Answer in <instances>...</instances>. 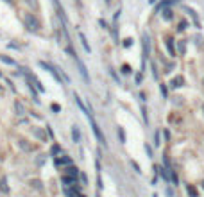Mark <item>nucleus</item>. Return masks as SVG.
I'll list each match as a JSON object with an SVG mask.
<instances>
[{
	"instance_id": "11",
	"label": "nucleus",
	"mask_w": 204,
	"mask_h": 197,
	"mask_svg": "<svg viewBox=\"0 0 204 197\" xmlns=\"http://www.w3.org/2000/svg\"><path fill=\"white\" fill-rule=\"evenodd\" d=\"M170 84H172V88H179V86H183V84H184L183 75H177V77H174L172 81H170Z\"/></svg>"
},
{
	"instance_id": "15",
	"label": "nucleus",
	"mask_w": 204,
	"mask_h": 197,
	"mask_svg": "<svg viewBox=\"0 0 204 197\" xmlns=\"http://www.w3.org/2000/svg\"><path fill=\"white\" fill-rule=\"evenodd\" d=\"M167 49H168V52H170V56H175V47H174V40H170V38H168V40H167Z\"/></svg>"
},
{
	"instance_id": "1",
	"label": "nucleus",
	"mask_w": 204,
	"mask_h": 197,
	"mask_svg": "<svg viewBox=\"0 0 204 197\" xmlns=\"http://www.w3.org/2000/svg\"><path fill=\"white\" fill-rule=\"evenodd\" d=\"M23 23H25V27L31 32L40 31V22H38V18H36L34 14H31V13H25V14H23Z\"/></svg>"
},
{
	"instance_id": "26",
	"label": "nucleus",
	"mask_w": 204,
	"mask_h": 197,
	"mask_svg": "<svg viewBox=\"0 0 204 197\" xmlns=\"http://www.w3.org/2000/svg\"><path fill=\"white\" fill-rule=\"evenodd\" d=\"M142 113H143V120H145V122H149V115H147V109H145V108L142 109Z\"/></svg>"
},
{
	"instance_id": "16",
	"label": "nucleus",
	"mask_w": 204,
	"mask_h": 197,
	"mask_svg": "<svg viewBox=\"0 0 204 197\" xmlns=\"http://www.w3.org/2000/svg\"><path fill=\"white\" fill-rule=\"evenodd\" d=\"M158 172H159V176L163 177L165 181H168V174H167V168H163V167H154Z\"/></svg>"
},
{
	"instance_id": "8",
	"label": "nucleus",
	"mask_w": 204,
	"mask_h": 197,
	"mask_svg": "<svg viewBox=\"0 0 204 197\" xmlns=\"http://www.w3.org/2000/svg\"><path fill=\"white\" fill-rule=\"evenodd\" d=\"M52 2L56 4V7H57V14H59V18L63 20V23H66V18H65V9H63L61 2H59V0H52Z\"/></svg>"
},
{
	"instance_id": "6",
	"label": "nucleus",
	"mask_w": 204,
	"mask_h": 197,
	"mask_svg": "<svg viewBox=\"0 0 204 197\" xmlns=\"http://www.w3.org/2000/svg\"><path fill=\"white\" fill-rule=\"evenodd\" d=\"M54 163H56L57 167L70 165V163H72V158H70V156H65V154H63V158H56V160H54Z\"/></svg>"
},
{
	"instance_id": "2",
	"label": "nucleus",
	"mask_w": 204,
	"mask_h": 197,
	"mask_svg": "<svg viewBox=\"0 0 204 197\" xmlns=\"http://www.w3.org/2000/svg\"><path fill=\"white\" fill-rule=\"evenodd\" d=\"M86 116H88V120H90V124H92V129H93V133H95V136L99 138V142H100V145H104V147H106V136L102 135L100 127H99V125H97V122L93 120L92 113H90V115H86Z\"/></svg>"
},
{
	"instance_id": "35",
	"label": "nucleus",
	"mask_w": 204,
	"mask_h": 197,
	"mask_svg": "<svg viewBox=\"0 0 204 197\" xmlns=\"http://www.w3.org/2000/svg\"><path fill=\"white\" fill-rule=\"evenodd\" d=\"M75 4H79V0H75Z\"/></svg>"
},
{
	"instance_id": "30",
	"label": "nucleus",
	"mask_w": 204,
	"mask_h": 197,
	"mask_svg": "<svg viewBox=\"0 0 204 197\" xmlns=\"http://www.w3.org/2000/svg\"><path fill=\"white\" fill-rule=\"evenodd\" d=\"M59 109H61L59 104H52V111H59Z\"/></svg>"
},
{
	"instance_id": "18",
	"label": "nucleus",
	"mask_w": 204,
	"mask_h": 197,
	"mask_svg": "<svg viewBox=\"0 0 204 197\" xmlns=\"http://www.w3.org/2000/svg\"><path fill=\"white\" fill-rule=\"evenodd\" d=\"M172 16H174L172 9H165L163 11V18H165V20H172Z\"/></svg>"
},
{
	"instance_id": "10",
	"label": "nucleus",
	"mask_w": 204,
	"mask_h": 197,
	"mask_svg": "<svg viewBox=\"0 0 204 197\" xmlns=\"http://www.w3.org/2000/svg\"><path fill=\"white\" fill-rule=\"evenodd\" d=\"M27 77H29V81H31V83L34 84V86H36V88H38V90H40L41 93H43V92H45V88H43V86H41V83H40V81H38V79H36V77H34V75H32V73H27Z\"/></svg>"
},
{
	"instance_id": "38",
	"label": "nucleus",
	"mask_w": 204,
	"mask_h": 197,
	"mask_svg": "<svg viewBox=\"0 0 204 197\" xmlns=\"http://www.w3.org/2000/svg\"><path fill=\"white\" fill-rule=\"evenodd\" d=\"M174 2H177V0H174Z\"/></svg>"
},
{
	"instance_id": "17",
	"label": "nucleus",
	"mask_w": 204,
	"mask_h": 197,
	"mask_svg": "<svg viewBox=\"0 0 204 197\" xmlns=\"http://www.w3.org/2000/svg\"><path fill=\"white\" fill-rule=\"evenodd\" d=\"M186 190H188V195H190V197H197V195H199V194H197V190H195V187H192V185H188Z\"/></svg>"
},
{
	"instance_id": "4",
	"label": "nucleus",
	"mask_w": 204,
	"mask_h": 197,
	"mask_svg": "<svg viewBox=\"0 0 204 197\" xmlns=\"http://www.w3.org/2000/svg\"><path fill=\"white\" fill-rule=\"evenodd\" d=\"M143 65L147 63V57H149V52H151V43H149V36L147 34H143Z\"/></svg>"
},
{
	"instance_id": "29",
	"label": "nucleus",
	"mask_w": 204,
	"mask_h": 197,
	"mask_svg": "<svg viewBox=\"0 0 204 197\" xmlns=\"http://www.w3.org/2000/svg\"><path fill=\"white\" fill-rule=\"evenodd\" d=\"M154 145H159V131H156V140H154Z\"/></svg>"
},
{
	"instance_id": "23",
	"label": "nucleus",
	"mask_w": 204,
	"mask_h": 197,
	"mask_svg": "<svg viewBox=\"0 0 204 197\" xmlns=\"http://www.w3.org/2000/svg\"><path fill=\"white\" fill-rule=\"evenodd\" d=\"M118 136H120V142L125 144V135H124V129H118Z\"/></svg>"
},
{
	"instance_id": "24",
	"label": "nucleus",
	"mask_w": 204,
	"mask_h": 197,
	"mask_svg": "<svg viewBox=\"0 0 204 197\" xmlns=\"http://www.w3.org/2000/svg\"><path fill=\"white\" fill-rule=\"evenodd\" d=\"M186 25H188V23H186V22H181V23H179V27H177V31H184V29H186Z\"/></svg>"
},
{
	"instance_id": "32",
	"label": "nucleus",
	"mask_w": 204,
	"mask_h": 197,
	"mask_svg": "<svg viewBox=\"0 0 204 197\" xmlns=\"http://www.w3.org/2000/svg\"><path fill=\"white\" fill-rule=\"evenodd\" d=\"M131 165H133L134 168H136V172H140V165H138V163H136V161H131Z\"/></svg>"
},
{
	"instance_id": "28",
	"label": "nucleus",
	"mask_w": 204,
	"mask_h": 197,
	"mask_svg": "<svg viewBox=\"0 0 204 197\" xmlns=\"http://www.w3.org/2000/svg\"><path fill=\"white\" fill-rule=\"evenodd\" d=\"M79 177H81V181L84 183V185L88 183V177H86V174H79Z\"/></svg>"
},
{
	"instance_id": "9",
	"label": "nucleus",
	"mask_w": 204,
	"mask_h": 197,
	"mask_svg": "<svg viewBox=\"0 0 204 197\" xmlns=\"http://www.w3.org/2000/svg\"><path fill=\"white\" fill-rule=\"evenodd\" d=\"M66 176L72 177V179H75V177L79 176V170H77V167H73V165L66 167Z\"/></svg>"
},
{
	"instance_id": "33",
	"label": "nucleus",
	"mask_w": 204,
	"mask_h": 197,
	"mask_svg": "<svg viewBox=\"0 0 204 197\" xmlns=\"http://www.w3.org/2000/svg\"><path fill=\"white\" fill-rule=\"evenodd\" d=\"M161 93H163V97H167V88H165V84H161Z\"/></svg>"
},
{
	"instance_id": "3",
	"label": "nucleus",
	"mask_w": 204,
	"mask_h": 197,
	"mask_svg": "<svg viewBox=\"0 0 204 197\" xmlns=\"http://www.w3.org/2000/svg\"><path fill=\"white\" fill-rule=\"evenodd\" d=\"M40 66L41 68H45L49 73H52L56 79H57V83H63V79H61V73H59V70L57 68H54V66H50L49 63H45V61H40Z\"/></svg>"
},
{
	"instance_id": "22",
	"label": "nucleus",
	"mask_w": 204,
	"mask_h": 197,
	"mask_svg": "<svg viewBox=\"0 0 204 197\" xmlns=\"http://www.w3.org/2000/svg\"><path fill=\"white\" fill-rule=\"evenodd\" d=\"M133 70H131V66L129 65H122V73H131Z\"/></svg>"
},
{
	"instance_id": "37",
	"label": "nucleus",
	"mask_w": 204,
	"mask_h": 197,
	"mask_svg": "<svg viewBox=\"0 0 204 197\" xmlns=\"http://www.w3.org/2000/svg\"><path fill=\"white\" fill-rule=\"evenodd\" d=\"M202 188H204V183H202Z\"/></svg>"
},
{
	"instance_id": "25",
	"label": "nucleus",
	"mask_w": 204,
	"mask_h": 197,
	"mask_svg": "<svg viewBox=\"0 0 204 197\" xmlns=\"http://www.w3.org/2000/svg\"><path fill=\"white\" fill-rule=\"evenodd\" d=\"M59 151H61V147H59V145H54V147H52V154H54V156L57 154Z\"/></svg>"
},
{
	"instance_id": "7",
	"label": "nucleus",
	"mask_w": 204,
	"mask_h": 197,
	"mask_svg": "<svg viewBox=\"0 0 204 197\" xmlns=\"http://www.w3.org/2000/svg\"><path fill=\"white\" fill-rule=\"evenodd\" d=\"M65 194H66V197H86V195H82L81 192H77L73 187H66L65 188Z\"/></svg>"
},
{
	"instance_id": "31",
	"label": "nucleus",
	"mask_w": 204,
	"mask_h": 197,
	"mask_svg": "<svg viewBox=\"0 0 204 197\" xmlns=\"http://www.w3.org/2000/svg\"><path fill=\"white\" fill-rule=\"evenodd\" d=\"M32 187H36V188H41V181H36V179H34V181H32Z\"/></svg>"
},
{
	"instance_id": "14",
	"label": "nucleus",
	"mask_w": 204,
	"mask_h": 197,
	"mask_svg": "<svg viewBox=\"0 0 204 197\" xmlns=\"http://www.w3.org/2000/svg\"><path fill=\"white\" fill-rule=\"evenodd\" d=\"M0 190H2L4 194H7V192H9V187H7V177H6V176L0 179Z\"/></svg>"
},
{
	"instance_id": "19",
	"label": "nucleus",
	"mask_w": 204,
	"mask_h": 197,
	"mask_svg": "<svg viewBox=\"0 0 204 197\" xmlns=\"http://www.w3.org/2000/svg\"><path fill=\"white\" fill-rule=\"evenodd\" d=\"M0 59L4 63H7V65H14V59H11V57H6V56H0Z\"/></svg>"
},
{
	"instance_id": "13",
	"label": "nucleus",
	"mask_w": 204,
	"mask_h": 197,
	"mask_svg": "<svg viewBox=\"0 0 204 197\" xmlns=\"http://www.w3.org/2000/svg\"><path fill=\"white\" fill-rule=\"evenodd\" d=\"M72 136H73V142H75V144L81 142V133H79V127H77V125L72 127Z\"/></svg>"
},
{
	"instance_id": "27",
	"label": "nucleus",
	"mask_w": 204,
	"mask_h": 197,
	"mask_svg": "<svg viewBox=\"0 0 204 197\" xmlns=\"http://www.w3.org/2000/svg\"><path fill=\"white\" fill-rule=\"evenodd\" d=\"M131 45H133V40H131V38H127V40L124 41V47H131Z\"/></svg>"
},
{
	"instance_id": "20",
	"label": "nucleus",
	"mask_w": 204,
	"mask_h": 197,
	"mask_svg": "<svg viewBox=\"0 0 204 197\" xmlns=\"http://www.w3.org/2000/svg\"><path fill=\"white\" fill-rule=\"evenodd\" d=\"M170 179H172L174 185H179V179H177V174H175V172H170Z\"/></svg>"
},
{
	"instance_id": "34",
	"label": "nucleus",
	"mask_w": 204,
	"mask_h": 197,
	"mask_svg": "<svg viewBox=\"0 0 204 197\" xmlns=\"http://www.w3.org/2000/svg\"><path fill=\"white\" fill-rule=\"evenodd\" d=\"M136 83H138V84L142 83V73H138V75H136Z\"/></svg>"
},
{
	"instance_id": "12",
	"label": "nucleus",
	"mask_w": 204,
	"mask_h": 197,
	"mask_svg": "<svg viewBox=\"0 0 204 197\" xmlns=\"http://www.w3.org/2000/svg\"><path fill=\"white\" fill-rule=\"evenodd\" d=\"M79 40H81L82 47H84V50H86V52H92V47H90V43H88V40H86V36H84L82 32H79Z\"/></svg>"
},
{
	"instance_id": "5",
	"label": "nucleus",
	"mask_w": 204,
	"mask_h": 197,
	"mask_svg": "<svg viewBox=\"0 0 204 197\" xmlns=\"http://www.w3.org/2000/svg\"><path fill=\"white\" fill-rule=\"evenodd\" d=\"M73 97H75V102H77V106L82 109V113H84V115H90V113H92V111H90V108H86V106H84V102H82V99L79 97V93H73Z\"/></svg>"
},
{
	"instance_id": "36",
	"label": "nucleus",
	"mask_w": 204,
	"mask_h": 197,
	"mask_svg": "<svg viewBox=\"0 0 204 197\" xmlns=\"http://www.w3.org/2000/svg\"><path fill=\"white\" fill-rule=\"evenodd\" d=\"M4 2H11V0H4Z\"/></svg>"
},
{
	"instance_id": "21",
	"label": "nucleus",
	"mask_w": 204,
	"mask_h": 197,
	"mask_svg": "<svg viewBox=\"0 0 204 197\" xmlns=\"http://www.w3.org/2000/svg\"><path fill=\"white\" fill-rule=\"evenodd\" d=\"M14 106H16V111H18V115H23V113H25V109H23V106H22L20 102H16Z\"/></svg>"
}]
</instances>
